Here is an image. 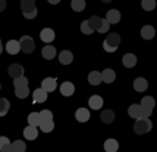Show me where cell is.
<instances>
[{"label":"cell","instance_id":"obj_10","mask_svg":"<svg viewBox=\"0 0 157 152\" xmlns=\"http://www.w3.org/2000/svg\"><path fill=\"white\" fill-rule=\"evenodd\" d=\"M122 62L126 68H134L137 65V56L134 55V53H126L122 58Z\"/></svg>","mask_w":157,"mask_h":152},{"label":"cell","instance_id":"obj_35","mask_svg":"<svg viewBox=\"0 0 157 152\" xmlns=\"http://www.w3.org/2000/svg\"><path fill=\"white\" fill-rule=\"evenodd\" d=\"M40 117H41V120H53V114H52V111L43 109L40 112ZM40 123H41V121H40Z\"/></svg>","mask_w":157,"mask_h":152},{"label":"cell","instance_id":"obj_31","mask_svg":"<svg viewBox=\"0 0 157 152\" xmlns=\"http://www.w3.org/2000/svg\"><path fill=\"white\" fill-rule=\"evenodd\" d=\"M71 7L75 12H81V10L85 9V0H72L71 2Z\"/></svg>","mask_w":157,"mask_h":152},{"label":"cell","instance_id":"obj_1","mask_svg":"<svg viewBox=\"0 0 157 152\" xmlns=\"http://www.w3.org/2000/svg\"><path fill=\"white\" fill-rule=\"evenodd\" d=\"M151 127H153V124L148 118H138L134 124V131L137 134H145L151 130Z\"/></svg>","mask_w":157,"mask_h":152},{"label":"cell","instance_id":"obj_33","mask_svg":"<svg viewBox=\"0 0 157 152\" xmlns=\"http://www.w3.org/2000/svg\"><path fill=\"white\" fill-rule=\"evenodd\" d=\"M141 7L144 10H153L156 7V0H141Z\"/></svg>","mask_w":157,"mask_h":152},{"label":"cell","instance_id":"obj_13","mask_svg":"<svg viewBox=\"0 0 157 152\" xmlns=\"http://www.w3.org/2000/svg\"><path fill=\"white\" fill-rule=\"evenodd\" d=\"M154 34H156V30L151 25H145V27L141 28V37L145 39V40H151L154 37Z\"/></svg>","mask_w":157,"mask_h":152},{"label":"cell","instance_id":"obj_38","mask_svg":"<svg viewBox=\"0 0 157 152\" xmlns=\"http://www.w3.org/2000/svg\"><path fill=\"white\" fill-rule=\"evenodd\" d=\"M153 114V109H148L145 106H141V118H150V115Z\"/></svg>","mask_w":157,"mask_h":152},{"label":"cell","instance_id":"obj_45","mask_svg":"<svg viewBox=\"0 0 157 152\" xmlns=\"http://www.w3.org/2000/svg\"><path fill=\"white\" fill-rule=\"evenodd\" d=\"M3 52V46H2V40H0V53Z\"/></svg>","mask_w":157,"mask_h":152},{"label":"cell","instance_id":"obj_41","mask_svg":"<svg viewBox=\"0 0 157 152\" xmlns=\"http://www.w3.org/2000/svg\"><path fill=\"white\" fill-rule=\"evenodd\" d=\"M7 143H9V139H7L6 136H0V149L5 145H7Z\"/></svg>","mask_w":157,"mask_h":152},{"label":"cell","instance_id":"obj_11","mask_svg":"<svg viewBox=\"0 0 157 152\" xmlns=\"http://www.w3.org/2000/svg\"><path fill=\"white\" fill-rule=\"evenodd\" d=\"M40 37L44 43H52L55 40V31H53L52 28H44V30L41 31Z\"/></svg>","mask_w":157,"mask_h":152},{"label":"cell","instance_id":"obj_25","mask_svg":"<svg viewBox=\"0 0 157 152\" xmlns=\"http://www.w3.org/2000/svg\"><path fill=\"white\" fill-rule=\"evenodd\" d=\"M43 58L44 59H48V61H52L53 58L56 56V49L53 46H46V47H43Z\"/></svg>","mask_w":157,"mask_h":152},{"label":"cell","instance_id":"obj_21","mask_svg":"<svg viewBox=\"0 0 157 152\" xmlns=\"http://www.w3.org/2000/svg\"><path fill=\"white\" fill-rule=\"evenodd\" d=\"M88 81H90V84H93V86H98V84L101 83V72L91 71L88 76Z\"/></svg>","mask_w":157,"mask_h":152},{"label":"cell","instance_id":"obj_44","mask_svg":"<svg viewBox=\"0 0 157 152\" xmlns=\"http://www.w3.org/2000/svg\"><path fill=\"white\" fill-rule=\"evenodd\" d=\"M47 2H48V3H52V5H57L60 0H47Z\"/></svg>","mask_w":157,"mask_h":152},{"label":"cell","instance_id":"obj_5","mask_svg":"<svg viewBox=\"0 0 157 152\" xmlns=\"http://www.w3.org/2000/svg\"><path fill=\"white\" fill-rule=\"evenodd\" d=\"M56 87H57V84H56V78H52V77H48V78H44L43 80V83H41V89H44L46 92H55Z\"/></svg>","mask_w":157,"mask_h":152},{"label":"cell","instance_id":"obj_19","mask_svg":"<svg viewBox=\"0 0 157 152\" xmlns=\"http://www.w3.org/2000/svg\"><path fill=\"white\" fill-rule=\"evenodd\" d=\"M119 149V143L115 139H107L104 142V151L106 152H116Z\"/></svg>","mask_w":157,"mask_h":152},{"label":"cell","instance_id":"obj_46","mask_svg":"<svg viewBox=\"0 0 157 152\" xmlns=\"http://www.w3.org/2000/svg\"><path fill=\"white\" fill-rule=\"evenodd\" d=\"M101 2H104V3H109V2H113V0H101Z\"/></svg>","mask_w":157,"mask_h":152},{"label":"cell","instance_id":"obj_32","mask_svg":"<svg viewBox=\"0 0 157 152\" xmlns=\"http://www.w3.org/2000/svg\"><path fill=\"white\" fill-rule=\"evenodd\" d=\"M12 148H13V152H25L27 145L22 140H15L13 143H12Z\"/></svg>","mask_w":157,"mask_h":152},{"label":"cell","instance_id":"obj_28","mask_svg":"<svg viewBox=\"0 0 157 152\" xmlns=\"http://www.w3.org/2000/svg\"><path fill=\"white\" fill-rule=\"evenodd\" d=\"M9 108H10V102L7 99H5V97H0V117L6 115Z\"/></svg>","mask_w":157,"mask_h":152},{"label":"cell","instance_id":"obj_37","mask_svg":"<svg viewBox=\"0 0 157 152\" xmlns=\"http://www.w3.org/2000/svg\"><path fill=\"white\" fill-rule=\"evenodd\" d=\"M109 27H110L109 22L106 21V19H103V21H101V25H100V28H98L97 31H98V33H107V31H109Z\"/></svg>","mask_w":157,"mask_h":152},{"label":"cell","instance_id":"obj_34","mask_svg":"<svg viewBox=\"0 0 157 152\" xmlns=\"http://www.w3.org/2000/svg\"><path fill=\"white\" fill-rule=\"evenodd\" d=\"M13 86L15 87H24V86H28V78L24 76L21 77H16L13 78Z\"/></svg>","mask_w":157,"mask_h":152},{"label":"cell","instance_id":"obj_29","mask_svg":"<svg viewBox=\"0 0 157 152\" xmlns=\"http://www.w3.org/2000/svg\"><path fill=\"white\" fill-rule=\"evenodd\" d=\"M141 106H145V108H148V109H153L154 106H156V101H154V97L151 96H145L141 99Z\"/></svg>","mask_w":157,"mask_h":152},{"label":"cell","instance_id":"obj_36","mask_svg":"<svg viewBox=\"0 0 157 152\" xmlns=\"http://www.w3.org/2000/svg\"><path fill=\"white\" fill-rule=\"evenodd\" d=\"M81 31L84 33V34H91V33H93L91 27L88 25V21H84V22L81 24Z\"/></svg>","mask_w":157,"mask_h":152},{"label":"cell","instance_id":"obj_18","mask_svg":"<svg viewBox=\"0 0 157 152\" xmlns=\"http://www.w3.org/2000/svg\"><path fill=\"white\" fill-rule=\"evenodd\" d=\"M100 118H101V121L104 123V124H110V123H113V121H115V112H113V111H110V109H104L101 112Z\"/></svg>","mask_w":157,"mask_h":152},{"label":"cell","instance_id":"obj_39","mask_svg":"<svg viewBox=\"0 0 157 152\" xmlns=\"http://www.w3.org/2000/svg\"><path fill=\"white\" fill-rule=\"evenodd\" d=\"M22 15H24L27 19H33V18H35V16H37V9L31 10V12H22Z\"/></svg>","mask_w":157,"mask_h":152},{"label":"cell","instance_id":"obj_7","mask_svg":"<svg viewBox=\"0 0 157 152\" xmlns=\"http://www.w3.org/2000/svg\"><path fill=\"white\" fill-rule=\"evenodd\" d=\"M74 92H75V86L71 83V81H65V83H62L60 86V93L63 96H72L74 95Z\"/></svg>","mask_w":157,"mask_h":152},{"label":"cell","instance_id":"obj_42","mask_svg":"<svg viewBox=\"0 0 157 152\" xmlns=\"http://www.w3.org/2000/svg\"><path fill=\"white\" fill-rule=\"evenodd\" d=\"M103 47H104V50H106V52H116V49H117V47H112V46H109L106 42L103 43Z\"/></svg>","mask_w":157,"mask_h":152},{"label":"cell","instance_id":"obj_3","mask_svg":"<svg viewBox=\"0 0 157 152\" xmlns=\"http://www.w3.org/2000/svg\"><path fill=\"white\" fill-rule=\"evenodd\" d=\"M47 101V92L44 89H35L34 93H33V102L34 104H43V102H46Z\"/></svg>","mask_w":157,"mask_h":152},{"label":"cell","instance_id":"obj_27","mask_svg":"<svg viewBox=\"0 0 157 152\" xmlns=\"http://www.w3.org/2000/svg\"><path fill=\"white\" fill-rule=\"evenodd\" d=\"M101 21H103V18H100V16H91L88 19V25L91 27L93 31H97L100 28V25H101Z\"/></svg>","mask_w":157,"mask_h":152},{"label":"cell","instance_id":"obj_6","mask_svg":"<svg viewBox=\"0 0 157 152\" xmlns=\"http://www.w3.org/2000/svg\"><path fill=\"white\" fill-rule=\"evenodd\" d=\"M7 72H9V76L12 77V78H16V77L24 76V68H22V65H19V64H12L9 67V69H7Z\"/></svg>","mask_w":157,"mask_h":152},{"label":"cell","instance_id":"obj_2","mask_svg":"<svg viewBox=\"0 0 157 152\" xmlns=\"http://www.w3.org/2000/svg\"><path fill=\"white\" fill-rule=\"evenodd\" d=\"M19 46H21V50H22L24 53H33L35 49V43L29 35H22L19 40Z\"/></svg>","mask_w":157,"mask_h":152},{"label":"cell","instance_id":"obj_47","mask_svg":"<svg viewBox=\"0 0 157 152\" xmlns=\"http://www.w3.org/2000/svg\"><path fill=\"white\" fill-rule=\"evenodd\" d=\"M34 2H35V0H34Z\"/></svg>","mask_w":157,"mask_h":152},{"label":"cell","instance_id":"obj_16","mask_svg":"<svg viewBox=\"0 0 157 152\" xmlns=\"http://www.w3.org/2000/svg\"><path fill=\"white\" fill-rule=\"evenodd\" d=\"M104 42L107 43L109 46H112V47H117V46H119V43H121V37H119L117 33H110Z\"/></svg>","mask_w":157,"mask_h":152},{"label":"cell","instance_id":"obj_26","mask_svg":"<svg viewBox=\"0 0 157 152\" xmlns=\"http://www.w3.org/2000/svg\"><path fill=\"white\" fill-rule=\"evenodd\" d=\"M21 9L22 12H31L35 9V2L34 0H21Z\"/></svg>","mask_w":157,"mask_h":152},{"label":"cell","instance_id":"obj_9","mask_svg":"<svg viewBox=\"0 0 157 152\" xmlns=\"http://www.w3.org/2000/svg\"><path fill=\"white\" fill-rule=\"evenodd\" d=\"M6 52L9 55H16L18 52H21L19 42H16V40H9V42L6 43Z\"/></svg>","mask_w":157,"mask_h":152},{"label":"cell","instance_id":"obj_20","mask_svg":"<svg viewBox=\"0 0 157 152\" xmlns=\"http://www.w3.org/2000/svg\"><path fill=\"white\" fill-rule=\"evenodd\" d=\"M148 87V83H147V80L143 78V77H140L137 78L135 81H134V89L137 90V92H145Z\"/></svg>","mask_w":157,"mask_h":152},{"label":"cell","instance_id":"obj_15","mask_svg":"<svg viewBox=\"0 0 157 152\" xmlns=\"http://www.w3.org/2000/svg\"><path fill=\"white\" fill-rule=\"evenodd\" d=\"M76 120L79 121V123H87L90 120V111L87 108H79V109L76 111Z\"/></svg>","mask_w":157,"mask_h":152},{"label":"cell","instance_id":"obj_8","mask_svg":"<svg viewBox=\"0 0 157 152\" xmlns=\"http://www.w3.org/2000/svg\"><path fill=\"white\" fill-rule=\"evenodd\" d=\"M115 78H116V72H115L113 69L106 68L101 72V81H104V83H109V84L113 83V81H115Z\"/></svg>","mask_w":157,"mask_h":152},{"label":"cell","instance_id":"obj_4","mask_svg":"<svg viewBox=\"0 0 157 152\" xmlns=\"http://www.w3.org/2000/svg\"><path fill=\"white\" fill-rule=\"evenodd\" d=\"M106 21L109 22L110 25L117 24V22L121 21V14H119V10H116V9H110L109 12L106 14Z\"/></svg>","mask_w":157,"mask_h":152},{"label":"cell","instance_id":"obj_40","mask_svg":"<svg viewBox=\"0 0 157 152\" xmlns=\"http://www.w3.org/2000/svg\"><path fill=\"white\" fill-rule=\"evenodd\" d=\"M0 152H13V148H12V143H7V145H5L2 149H0Z\"/></svg>","mask_w":157,"mask_h":152},{"label":"cell","instance_id":"obj_24","mask_svg":"<svg viewBox=\"0 0 157 152\" xmlns=\"http://www.w3.org/2000/svg\"><path fill=\"white\" fill-rule=\"evenodd\" d=\"M28 124L29 125H34V127H38L40 125V121H41V117H40V112H31L28 115Z\"/></svg>","mask_w":157,"mask_h":152},{"label":"cell","instance_id":"obj_22","mask_svg":"<svg viewBox=\"0 0 157 152\" xmlns=\"http://www.w3.org/2000/svg\"><path fill=\"white\" fill-rule=\"evenodd\" d=\"M128 114H129L131 118H135V120H138V118H141V105H131L129 109H128Z\"/></svg>","mask_w":157,"mask_h":152},{"label":"cell","instance_id":"obj_12","mask_svg":"<svg viewBox=\"0 0 157 152\" xmlns=\"http://www.w3.org/2000/svg\"><path fill=\"white\" fill-rule=\"evenodd\" d=\"M24 136H25V139H28V140H34V139H37V136H38L37 127L28 124V127H25V130H24Z\"/></svg>","mask_w":157,"mask_h":152},{"label":"cell","instance_id":"obj_14","mask_svg":"<svg viewBox=\"0 0 157 152\" xmlns=\"http://www.w3.org/2000/svg\"><path fill=\"white\" fill-rule=\"evenodd\" d=\"M88 105H90V108H93V109H100L103 106V97L98 96V95L91 96L88 101Z\"/></svg>","mask_w":157,"mask_h":152},{"label":"cell","instance_id":"obj_43","mask_svg":"<svg viewBox=\"0 0 157 152\" xmlns=\"http://www.w3.org/2000/svg\"><path fill=\"white\" fill-rule=\"evenodd\" d=\"M6 9V0H0V12Z\"/></svg>","mask_w":157,"mask_h":152},{"label":"cell","instance_id":"obj_23","mask_svg":"<svg viewBox=\"0 0 157 152\" xmlns=\"http://www.w3.org/2000/svg\"><path fill=\"white\" fill-rule=\"evenodd\" d=\"M40 129H41V131H44V133H50V131H53V129H55V123H53V120H41Z\"/></svg>","mask_w":157,"mask_h":152},{"label":"cell","instance_id":"obj_30","mask_svg":"<svg viewBox=\"0 0 157 152\" xmlns=\"http://www.w3.org/2000/svg\"><path fill=\"white\" fill-rule=\"evenodd\" d=\"M15 95H16V97H19V99H25V97L29 95L28 86H24V87H15Z\"/></svg>","mask_w":157,"mask_h":152},{"label":"cell","instance_id":"obj_17","mask_svg":"<svg viewBox=\"0 0 157 152\" xmlns=\"http://www.w3.org/2000/svg\"><path fill=\"white\" fill-rule=\"evenodd\" d=\"M72 59H74V56H72V52H69V50H63V52L59 53V61H60V64H63V65L72 64Z\"/></svg>","mask_w":157,"mask_h":152}]
</instances>
